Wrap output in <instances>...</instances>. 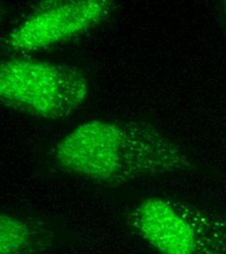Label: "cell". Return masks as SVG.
<instances>
[{
	"instance_id": "5b68a950",
	"label": "cell",
	"mask_w": 226,
	"mask_h": 254,
	"mask_svg": "<svg viewBox=\"0 0 226 254\" xmlns=\"http://www.w3.org/2000/svg\"><path fill=\"white\" fill-rule=\"evenodd\" d=\"M54 233L45 224L8 212L0 216V254H42L49 250Z\"/></svg>"
},
{
	"instance_id": "6da1fadb",
	"label": "cell",
	"mask_w": 226,
	"mask_h": 254,
	"mask_svg": "<svg viewBox=\"0 0 226 254\" xmlns=\"http://www.w3.org/2000/svg\"><path fill=\"white\" fill-rule=\"evenodd\" d=\"M54 159L66 172L110 185L191 167L175 142L157 127L141 122L80 125L57 144Z\"/></svg>"
},
{
	"instance_id": "277c9868",
	"label": "cell",
	"mask_w": 226,
	"mask_h": 254,
	"mask_svg": "<svg viewBox=\"0 0 226 254\" xmlns=\"http://www.w3.org/2000/svg\"><path fill=\"white\" fill-rule=\"evenodd\" d=\"M113 9L107 0L56 2L33 13L10 32L7 47L19 53L38 51L95 28Z\"/></svg>"
},
{
	"instance_id": "8992f818",
	"label": "cell",
	"mask_w": 226,
	"mask_h": 254,
	"mask_svg": "<svg viewBox=\"0 0 226 254\" xmlns=\"http://www.w3.org/2000/svg\"></svg>"
},
{
	"instance_id": "7a4b0ae2",
	"label": "cell",
	"mask_w": 226,
	"mask_h": 254,
	"mask_svg": "<svg viewBox=\"0 0 226 254\" xmlns=\"http://www.w3.org/2000/svg\"><path fill=\"white\" fill-rule=\"evenodd\" d=\"M88 92V80L78 67L28 58L1 63L2 104L33 117L66 118L84 104Z\"/></svg>"
},
{
	"instance_id": "3957f363",
	"label": "cell",
	"mask_w": 226,
	"mask_h": 254,
	"mask_svg": "<svg viewBox=\"0 0 226 254\" xmlns=\"http://www.w3.org/2000/svg\"><path fill=\"white\" fill-rule=\"evenodd\" d=\"M130 231L158 254H226V225L173 199L151 196L126 215Z\"/></svg>"
}]
</instances>
